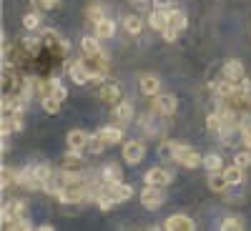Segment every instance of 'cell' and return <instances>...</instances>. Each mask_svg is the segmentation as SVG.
<instances>
[{
    "instance_id": "39",
    "label": "cell",
    "mask_w": 251,
    "mask_h": 231,
    "mask_svg": "<svg viewBox=\"0 0 251 231\" xmlns=\"http://www.w3.org/2000/svg\"><path fill=\"white\" fill-rule=\"evenodd\" d=\"M234 163H239L241 169L251 166V151H239V154H236V158H234Z\"/></svg>"
},
{
    "instance_id": "4",
    "label": "cell",
    "mask_w": 251,
    "mask_h": 231,
    "mask_svg": "<svg viewBox=\"0 0 251 231\" xmlns=\"http://www.w3.org/2000/svg\"><path fill=\"white\" fill-rule=\"evenodd\" d=\"M183 28H186V13L178 10V8H169V28L163 30V38L166 40H176Z\"/></svg>"
},
{
    "instance_id": "6",
    "label": "cell",
    "mask_w": 251,
    "mask_h": 231,
    "mask_svg": "<svg viewBox=\"0 0 251 231\" xmlns=\"http://www.w3.org/2000/svg\"><path fill=\"white\" fill-rule=\"evenodd\" d=\"M103 194H108L116 204H123L133 196V186L131 183H123V181H116V183H103Z\"/></svg>"
},
{
    "instance_id": "32",
    "label": "cell",
    "mask_w": 251,
    "mask_h": 231,
    "mask_svg": "<svg viewBox=\"0 0 251 231\" xmlns=\"http://www.w3.org/2000/svg\"><path fill=\"white\" fill-rule=\"evenodd\" d=\"M221 229H224V231H241V229H244V221H241L239 216H226V219L221 221Z\"/></svg>"
},
{
    "instance_id": "3",
    "label": "cell",
    "mask_w": 251,
    "mask_h": 231,
    "mask_svg": "<svg viewBox=\"0 0 251 231\" xmlns=\"http://www.w3.org/2000/svg\"><path fill=\"white\" fill-rule=\"evenodd\" d=\"M174 161L181 163V166H186V169H196V166H203V156L196 154L191 146H183V143H178V149H176V154H174Z\"/></svg>"
},
{
    "instance_id": "13",
    "label": "cell",
    "mask_w": 251,
    "mask_h": 231,
    "mask_svg": "<svg viewBox=\"0 0 251 231\" xmlns=\"http://www.w3.org/2000/svg\"><path fill=\"white\" fill-rule=\"evenodd\" d=\"M221 76L226 80H231V83H241L246 76H244V66H241V60H226L224 63V71Z\"/></svg>"
},
{
    "instance_id": "17",
    "label": "cell",
    "mask_w": 251,
    "mask_h": 231,
    "mask_svg": "<svg viewBox=\"0 0 251 231\" xmlns=\"http://www.w3.org/2000/svg\"><path fill=\"white\" fill-rule=\"evenodd\" d=\"M228 186L231 183H228V179L224 176V171H208V188H211V191L224 194Z\"/></svg>"
},
{
    "instance_id": "37",
    "label": "cell",
    "mask_w": 251,
    "mask_h": 231,
    "mask_svg": "<svg viewBox=\"0 0 251 231\" xmlns=\"http://www.w3.org/2000/svg\"><path fill=\"white\" fill-rule=\"evenodd\" d=\"M53 96L60 98V101H66V98H68V88L60 83V78H53Z\"/></svg>"
},
{
    "instance_id": "33",
    "label": "cell",
    "mask_w": 251,
    "mask_h": 231,
    "mask_svg": "<svg viewBox=\"0 0 251 231\" xmlns=\"http://www.w3.org/2000/svg\"><path fill=\"white\" fill-rule=\"evenodd\" d=\"M10 206V211H13V216L15 219H25L28 216V204L25 201H13V204H8ZM15 224V221H13Z\"/></svg>"
},
{
    "instance_id": "25",
    "label": "cell",
    "mask_w": 251,
    "mask_h": 231,
    "mask_svg": "<svg viewBox=\"0 0 251 231\" xmlns=\"http://www.w3.org/2000/svg\"><path fill=\"white\" fill-rule=\"evenodd\" d=\"M206 128L211 131V133H221V128H224V116L219 113V111H211L206 116Z\"/></svg>"
},
{
    "instance_id": "28",
    "label": "cell",
    "mask_w": 251,
    "mask_h": 231,
    "mask_svg": "<svg viewBox=\"0 0 251 231\" xmlns=\"http://www.w3.org/2000/svg\"><path fill=\"white\" fill-rule=\"evenodd\" d=\"M40 26V10H30L23 15V28L25 30H35Z\"/></svg>"
},
{
    "instance_id": "23",
    "label": "cell",
    "mask_w": 251,
    "mask_h": 231,
    "mask_svg": "<svg viewBox=\"0 0 251 231\" xmlns=\"http://www.w3.org/2000/svg\"><path fill=\"white\" fill-rule=\"evenodd\" d=\"M123 28H126V33H128V35H138L143 30V20L138 15H126L123 18Z\"/></svg>"
},
{
    "instance_id": "9",
    "label": "cell",
    "mask_w": 251,
    "mask_h": 231,
    "mask_svg": "<svg viewBox=\"0 0 251 231\" xmlns=\"http://www.w3.org/2000/svg\"><path fill=\"white\" fill-rule=\"evenodd\" d=\"M143 181L151 183V186H169L174 181V174L161 169V166H153V169H149V171L143 174Z\"/></svg>"
},
{
    "instance_id": "22",
    "label": "cell",
    "mask_w": 251,
    "mask_h": 231,
    "mask_svg": "<svg viewBox=\"0 0 251 231\" xmlns=\"http://www.w3.org/2000/svg\"><path fill=\"white\" fill-rule=\"evenodd\" d=\"M121 176H123V171H121V166H116V163L103 166V171H100V181L103 183H116V181H121Z\"/></svg>"
},
{
    "instance_id": "35",
    "label": "cell",
    "mask_w": 251,
    "mask_h": 231,
    "mask_svg": "<svg viewBox=\"0 0 251 231\" xmlns=\"http://www.w3.org/2000/svg\"><path fill=\"white\" fill-rule=\"evenodd\" d=\"M30 3H33V8L40 10V13H48V10L58 8V0H30Z\"/></svg>"
},
{
    "instance_id": "7",
    "label": "cell",
    "mask_w": 251,
    "mask_h": 231,
    "mask_svg": "<svg viewBox=\"0 0 251 231\" xmlns=\"http://www.w3.org/2000/svg\"><path fill=\"white\" fill-rule=\"evenodd\" d=\"M66 73L71 76V80L75 86H86L91 80V71L83 66V60H66Z\"/></svg>"
},
{
    "instance_id": "31",
    "label": "cell",
    "mask_w": 251,
    "mask_h": 231,
    "mask_svg": "<svg viewBox=\"0 0 251 231\" xmlns=\"http://www.w3.org/2000/svg\"><path fill=\"white\" fill-rule=\"evenodd\" d=\"M40 103H43V108H46V113H50V116H55L58 111H60V98H55V96H46L43 101H40Z\"/></svg>"
},
{
    "instance_id": "12",
    "label": "cell",
    "mask_w": 251,
    "mask_h": 231,
    "mask_svg": "<svg viewBox=\"0 0 251 231\" xmlns=\"http://www.w3.org/2000/svg\"><path fill=\"white\" fill-rule=\"evenodd\" d=\"M60 169H66V171H83L86 169V161H83L80 151L68 149V154L63 156V161H60Z\"/></svg>"
},
{
    "instance_id": "20",
    "label": "cell",
    "mask_w": 251,
    "mask_h": 231,
    "mask_svg": "<svg viewBox=\"0 0 251 231\" xmlns=\"http://www.w3.org/2000/svg\"><path fill=\"white\" fill-rule=\"evenodd\" d=\"M98 40H100V38H98L96 33L83 38V40H80V48H83V53H86V55H98V53H103V48H100Z\"/></svg>"
},
{
    "instance_id": "19",
    "label": "cell",
    "mask_w": 251,
    "mask_h": 231,
    "mask_svg": "<svg viewBox=\"0 0 251 231\" xmlns=\"http://www.w3.org/2000/svg\"><path fill=\"white\" fill-rule=\"evenodd\" d=\"M96 35L103 40V38H113L116 35V23H113V18H100L98 23H96Z\"/></svg>"
},
{
    "instance_id": "24",
    "label": "cell",
    "mask_w": 251,
    "mask_h": 231,
    "mask_svg": "<svg viewBox=\"0 0 251 231\" xmlns=\"http://www.w3.org/2000/svg\"><path fill=\"white\" fill-rule=\"evenodd\" d=\"M50 174H53V171H50V166H48V163H38V166H35V181H33V188H43V183L48 181Z\"/></svg>"
},
{
    "instance_id": "5",
    "label": "cell",
    "mask_w": 251,
    "mask_h": 231,
    "mask_svg": "<svg viewBox=\"0 0 251 231\" xmlns=\"http://www.w3.org/2000/svg\"><path fill=\"white\" fill-rule=\"evenodd\" d=\"M178 108V98L174 93H156L153 96V113L158 116H174Z\"/></svg>"
},
{
    "instance_id": "10",
    "label": "cell",
    "mask_w": 251,
    "mask_h": 231,
    "mask_svg": "<svg viewBox=\"0 0 251 231\" xmlns=\"http://www.w3.org/2000/svg\"><path fill=\"white\" fill-rule=\"evenodd\" d=\"M98 96H100V101H106V103H116L121 101V83L118 80H103L100 83V88H98Z\"/></svg>"
},
{
    "instance_id": "11",
    "label": "cell",
    "mask_w": 251,
    "mask_h": 231,
    "mask_svg": "<svg viewBox=\"0 0 251 231\" xmlns=\"http://www.w3.org/2000/svg\"><path fill=\"white\" fill-rule=\"evenodd\" d=\"M163 229H169V231H194L196 221L191 216H186V214H174V216L166 219Z\"/></svg>"
},
{
    "instance_id": "1",
    "label": "cell",
    "mask_w": 251,
    "mask_h": 231,
    "mask_svg": "<svg viewBox=\"0 0 251 231\" xmlns=\"http://www.w3.org/2000/svg\"><path fill=\"white\" fill-rule=\"evenodd\" d=\"M80 60H83V66L91 71V80H98V83L106 80L108 68H111V63H108L106 53H98V55H86V53H83Z\"/></svg>"
},
{
    "instance_id": "36",
    "label": "cell",
    "mask_w": 251,
    "mask_h": 231,
    "mask_svg": "<svg viewBox=\"0 0 251 231\" xmlns=\"http://www.w3.org/2000/svg\"><path fill=\"white\" fill-rule=\"evenodd\" d=\"M0 174H3V179H0V186H3V188H8L10 183H15V174H18V171L8 169V166H3V169H0Z\"/></svg>"
},
{
    "instance_id": "14",
    "label": "cell",
    "mask_w": 251,
    "mask_h": 231,
    "mask_svg": "<svg viewBox=\"0 0 251 231\" xmlns=\"http://www.w3.org/2000/svg\"><path fill=\"white\" fill-rule=\"evenodd\" d=\"M66 141H68V149L83 151V149H88V141H91V133H86V131H80V128H73V131H68Z\"/></svg>"
},
{
    "instance_id": "21",
    "label": "cell",
    "mask_w": 251,
    "mask_h": 231,
    "mask_svg": "<svg viewBox=\"0 0 251 231\" xmlns=\"http://www.w3.org/2000/svg\"><path fill=\"white\" fill-rule=\"evenodd\" d=\"M113 116H116L121 123H128V121L133 118V106H131L128 101H118L116 108H113Z\"/></svg>"
},
{
    "instance_id": "38",
    "label": "cell",
    "mask_w": 251,
    "mask_h": 231,
    "mask_svg": "<svg viewBox=\"0 0 251 231\" xmlns=\"http://www.w3.org/2000/svg\"><path fill=\"white\" fill-rule=\"evenodd\" d=\"M88 18L93 20V23H98L100 18H106V15H103V8H100V3H93V5H88Z\"/></svg>"
},
{
    "instance_id": "30",
    "label": "cell",
    "mask_w": 251,
    "mask_h": 231,
    "mask_svg": "<svg viewBox=\"0 0 251 231\" xmlns=\"http://www.w3.org/2000/svg\"><path fill=\"white\" fill-rule=\"evenodd\" d=\"M106 146H108L106 141H103L98 133H93V136H91V141H88V151H91L93 156H98V154H103V151H106Z\"/></svg>"
},
{
    "instance_id": "18",
    "label": "cell",
    "mask_w": 251,
    "mask_h": 231,
    "mask_svg": "<svg viewBox=\"0 0 251 231\" xmlns=\"http://www.w3.org/2000/svg\"><path fill=\"white\" fill-rule=\"evenodd\" d=\"M98 136L106 141L108 146H116V143H121L123 141V131L118 128V126H103V128L98 131Z\"/></svg>"
},
{
    "instance_id": "27",
    "label": "cell",
    "mask_w": 251,
    "mask_h": 231,
    "mask_svg": "<svg viewBox=\"0 0 251 231\" xmlns=\"http://www.w3.org/2000/svg\"><path fill=\"white\" fill-rule=\"evenodd\" d=\"M203 166H206V171H224V161H221L219 154H206Z\"/></svg>"
},
{
    "instance_id": "2",
    "label": "cell",
    "mask_w": 251,
    "mask_h": 231,
    "mask_svg": "<svg viewBox=\"0 0 251 231\" xmlns=\"http://www.w3.org/2000/svg\"><path fill=\"white\" fill-rule=\"evenodd\" d=\"M166 201V194H163V186H151L146 183V188L141 191V204L143 208H149V211H156V208H161Z\"/></svg>"
},
{
    "instance_id": "29",
    "label": "cell",
    "mask_w": 251,
    "mask_h": 231,
    "mask_svg": "<svg viewBox=\"0 0 251 231\" xmlns=\"http://www.w3.org/2000/svg\"><path fill=\"white\" fill-rule=\"evenodd\" d=\"M176 149H178V143H176V141H169V138H166V141H163V143L158 146V156H161V158H174Z\"/></svg>"
},
{
    "instance_id": "40",
    "label": "cell",
    "mask_w": 251,
    "mask_h": 231,
    "mask_svg": "<svg viewBox=\"0 0 251 231\" xmlns=\"http://www.w3.org/2000/svg\"><path fill=\"white\" fill-rule=\"evenodd\" d=\"M13 229H20V231H28V229H33V221H30L28 216H25V219H15Z\"/></svg>"
},
{
    "instance_id": "16",
    "label": "cell",
    "mask_w": 251,
    "mask_h": 231,
    "mask_svg": "<svg viewBox=\"0 0 251 231\" xmlns=\"http://www.w3.org/2000/svg\"><path fill=\"white\" fill-rule=\"evenodd\" d=\"M149 26L158 33H163L166 28H169V10H163V8H153L151 15H149Z\"/></svg>"
},
{
    "instance_id": "34",
    "label": "cell",
    "mask_w": 251,
    "mask_h": 231,
    "mask_svg": "<svg viewBox=\"0 0 251 231\" xmlns=\"http://www.w3.org/2000/svg\"><path fill=\"white\" fill-rule=\"evenodd\" d=\"M241 141H244L246 149H251V116H246L244 123H241Z\"/></svg>"
},
{
    "instance_id": "8",
    "label": "cell",
    "mask_w": 251,
    "mask_h": 231,
    "mask_svg": "<svg viewBox=\"0 0 251 231\" xmlns=\"http://www.w3.org/2000/svg\"><path fill=\"white\" fill-rule=\"evenodd\" d=\"M143 156H146L143 141H128V143H123V161H126V163L136 166V163L143 161Z\"/></svg>"
},
{
    "instance_id": "15",
    "label": "cell",
    "mask_w": 251,
    "mask_h": 231,
    "mask_svg": "<svg viewBox=\"0 0 251 231\" xmlns=\"http://www.w3.org/2000/svg\"><path fill=\"white\" fill-rule=\"evenodd\" d=\"M138 86H141L143 96H156V93H161V78L153 76V73H146V76H141Z\"/></svg>"
},
{
    "instance_id": "26",
    "label": "cell",
    "mask_w": 251,
    "mask_h": 231,
    "mask_svg": "<svg viewBox=\"0 0 251 231\" xmlns=\"http://www.w3.org/2000/svg\"><path fill=\"white\" fill-rule=\"evenodd\" d=\"M224 176L228 179V183H241V181H244V169H241L239 163L226 166V169H224Z\"/></svg>"
},
{
    "instance_id": "41",
    "label": "cell",
    "mask_w": 251,
    "mask_h": 231,
    "mask_svg": "<svg viewBox=\"0 0 251 231\" xmlns=\"http://www.w3.org/2000/svg\"><path fill=\"white\" fill-rule=\"evenodd\" d=\"M153 8H163V10H169V8H171V0H153Z\"/></svg>"
}]
</instances>
